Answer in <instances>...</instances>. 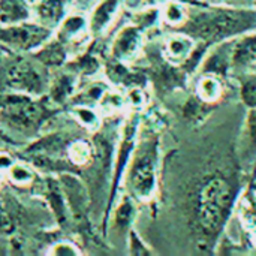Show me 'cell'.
I'll return each mask as SVG.
<instances>
[{
  "label": "cell",
  "mask_w": 256,
  "mask_h": 256,
  "mask_svg": "<svg viewBox=\"0 0 256 256\" xmlns=\"http://www.w3.org/2000/svg\"><path fill=\"white\" fill-rule=\"evenodd\" d=\"M237 192V183L224 174L208 176L198 184L194 200V220L206 240H216L228 222Z\"/></svg>",
  "instance_id": "1"
},
{
  "label": "cell",
  "mask_w": 256,
  "mask_h": 256,
  "mask_svg": "<svg viewBox=\"0 0 256 256\" xmlns=\"http://www.w3.org/2000/svg\"><path fill=\"white\" fill-rule=\"evenodd\" d=\"M188 34L200 38L206 44L222 42L232 36L246 33L256 27L255 10L244 9H204L188 16L183 24Z\"/></svg>",
  "instance_id": "2"
},
{
  "label": "cell",
  "mask_w": 256,
  "mask_h": 256,
  "mask_svg": "<svg viewBox=\"0 0 256 256\" xmlns=\"http://www.w3.org/2000/svg\"><path fill=\"white\" fill-rule=\"evenodd\" d=\"M156 141H144L134 153L128 172V186L140 201H148L156 190Z\"/></svg>",
  "instance_id": "3"
},
{
  "label": "cell",
  "mask_w": 256,
  "mask_h": 256,
  "mask_svg": "<svg viewBox=\"0 0 256 256\" xmlns=\"http://www.w3.org/2000/svg\"><path fill=\"white\" fill-rule=\"evenodd\" d=\"M50 111L30 94H9L0 99V117L18 130H38Z\"/></svg>",
  "instance_id": "4"
},
{
  "label": "cell",
  "mask_w": 256,
  "mask_h": 256,
  "mask_svg": "<svg viewBox=\"0 0 256 256\" xmlns=\"http://www.w3.org/2000/svg\"><path fill=\"white\" fill-rule=\"evenodd\" d=\"M48 34L50 28L45 26L30 24L26 21L0 27V42L20 50H33L45 42Z\"/></svg>",
  "instance_id": "5"
},
{
  "label": "cell",
  "mask_w": 256,
  "mask_h": 256,
  "mask_svg": "<svg viewBox=\"0 0 256 256\" xmlns=\"http://www.w3.org/2000/svg\"><path fill=\"white\" fill-rule=\"evenodd\" d=\"M6 86L26 94H39L44 92V76L32 63L18 58L12 62L6 72Z\"/></svg>",
  "instance_id": "6"
},
{
  "label": "cell",
  "mask_w": 256,
  "mask_h": 256,
  "mask_svg": "<svg viewBox=\"0 0 256 256\" xmlns=\"http://www.w3.org/2000/svg\"><path fill=\"white\" fill-rule=\"evenodd\" d=\"M141 45H142L141 28L136 26H128L116 38L112 45V56L117 60H130L138 54Z\"/></svg>",
  "instance_id": "7"
},
{
  "label": "cell",
  "mask_w": 256,
  "mask_h": 256,
  "mask_svg": "<svg viewBox=\"0 0 256 256\" xmlns=\"http://www.w3.org/2000/svg\"><path fill=\"white\" fill-rule=\"evenodd\" d=\"M256 64V34H246L232 44L231 68L242 70Z\"/></svg>",
  "instance_id": "8"
},
{
  "label": "cell",
  "mask_w": 256,
  "mask_h": 256,
  "mask_svg": "<svg viewBox=\"0 0 256 256\" xmlns=\"http://www.w3.org/2000/svg\"><path fill=\"white\" fill-rule=\"evenodd\" d=\"M195 50V38L190 34H174L166 39L165 51L166 57L174 63H183L188 62L190 54Z\"/></svg>",
  "instance_id": "9"
},
{
  "label": "cell",
  "mask_w": 256,
  "mask_h": 256,
  "mask_svg": "<svg viewBox=\"0 0 256 256\" xmlns=\"http://www.w3.org/2000/svg\"><path fill=\"white\" fill-rule=\"evenodd\" d=\"M232 44H225V45L216 48L210 56H207V58L202 64V72L204 74H213L218 76L225 75L231 68Z\"/></svg>",
  "instance_id": "10"
},
{
  "label": "cell",
  "mask_w": 256,
  "mask_h": 256,
  "mask_svg": "<svg viewBox=\"0 0 256 256\" xmlns=\"http://www.w3.org/2000/svg\"><path fill=\"white\" fill-rule=\"evenodd\" d=\"M30 18L26 0H0V24H18Z\"/></svg>",
  "instance_id": "11"
},
{
  "label": "cell",
  "mask_w": 256,
  "mask_h": 256,
  "mask_svg": "<svg viewBox=\"0 0 256 256\" xmlns=\"http://www.w3.org/2000/svg\"><path fill=\"white\" fill-rule=\"evenodd\" d=\"M66 0H39L36 3V14L42 21V26L54 27L64 15Z\"/></svg>",
  "instance_id": "12"
},
{
  "label": "cell",
  "mask_w": 256,
  "mask_h": 256,
  "mask_svg": "<svg viewBox=\"0 0 256 256\" xmlns=\"http://www.w3.org/2000/svg\"><path fill=\"white\" fill-rule=\"evenodd\" d=\"M122 0H102L96 9L93 10L92 20H90V28L93 33L102 32L114 18Z\"/></svg>",
  "instance_id": "13"
},
{
  "label": "cell",
  "mask_w": 256,
  "mask_h": 256,
  "mask_svg": "<svg viewBox=\"0 0 256 256\" xmlns=\"http://www.w3.org/2000/svg\"><path fill=\"white\" fill-rule=\"evenodd\" d=\"M222 96V81L218 75L206 74L196 84V98L207 104L216 102Z\"/></svg>",
  "instance_id": "14"
},
{
  "label": "cell",
  "mask_w": 256,
  "mask_h": 256,
  "mask_svg": "<svg viewBox=\"0 0 256 256\" xmlns=\"http://www.w3.org/2000/svg\"><path fill=\"white\" fill-rule=\"evenodd\" d=\"M66 153H68L70 165L84 166V165H88L92 162L93 154H94V148L87 140H75V141L68 144Z\"/></svg>",
  "instance_id": "15"
},
{
  "label": "cell",
  "mask_w": 256,
  "mask_h": 256,
  "mask_svg": "<svg viewBox=\"0 0 256 256\" xmlns=\"http://www.w3.org/2000/svg\"><path fill=\"white\" fill-rule=\"evenodd\" d=\"M34 56H36L42 63H45V64H54V66H57V64H62V63L64 62V58H66V51H64V48H63L62 44H58V42H51V44L45 45L40 51H38Z\"/></svg>",
  "instance_id": "16"
},
{
  "label": "cell",
  "mask_w": 256,
  "mask_h": 256,
  "mask_svg": "<svg viewBox=\"0 0 256 256\" xmlns=\"http://www.w3.org/2000/svg\"><path fill=\"white\" fill-rule=\"evenodd\" d=\"M164 20L170 24V26H183L188 20V10L186 8L178 3V2H168L164 6Z\"/></svg>",
  "instance_id": "17"
},
{
  "label": "cell",
  "mask_w": 256,
  "mask_h": 256,
  "mask_svg": "<svg viewBox=\"0 0 256 256\" xmlns=\"http://www.w3.org/2000/svg\"><path fill=\"white\" fill-rule=\"evenodd\" d=\"M9 180L16 186H27L34 180V172L24 164H15L9 168Z\"/></svg>",
  "instance_id": "18"
},
{
  "label": "cell",
  "mask_w": 256,
  "mask_h": 256,
  "mask_svg": "<svg viewBox=\"0 0 256 256\" xmlns=\"http://www.w3.org/2000/svg\"><path fill=\"white\" fill-rule=\"evenodd\" d=\"M134 214H135V207H134L132 201L126 196L120 202V206L117 207V210H116V214H114V224H116V226L120 228V230L128 228L129 224L134 219Z\"/></svg>",
  "instance_id": "19"
},
{
  "label": "cell",
  "mask_w": 256,
  "mask_h": 256,
  "mask_svg": "<svg viewBox=\"0 0 256 256\" xmlns=\"http://www.w3.org/2000/svg\"><path fill=\"white\" fill-rule=\"evenodd\" d=\"M240 94H242L243 102H244L249 108L256 106V74L246 75V76L242 80Z\"/></svg>",
  "instance_id": "20"
},
{
  "label": "cell",
  "mask_w": 256,
  "mask_h": 256,
  "mask_svg": "<svg viewBox=\"0 0 256 256\" xmlns=\"http://www.w3.org/2000/svg\"><path fill=\"white\" fill-rule=\"evenodd\" d=\"M72 87H74L72 78L68 76V75H63V76L57 81V84L52 87V90H51V98H52L54 100H57V102H62V100H64L66 98L70 96Z\"/></svg>",
  "instance_id": "21"
},
{
  "label": "cell",
  "mask_w": 256,
  "mask_h": 256,
  "mask_svg": "<svg viewBox=\"0 0 256 256\" xmlns=\"http://www.w3.org/2000/svg\"><path fill=\"white\" fill-rule=\"evenodd\" d=\"M246 138H248V150L254 154L256 153V106L250 108L246 120Z\"/></svg>",
  "instance_id": "22"
},
{
  "label": "cell",
  "mask_w": 256,
  "mask_h": 256,
  "mask_svg": "<svg viewBox=\"0 0 256 256\" xmlns=\"http://www.w3.org/2000/svg\"><path fill=\"white\" fill-rule=\"evenodd\" d=\"M75 114H76V117L80 118V122L84 124V126H87V128H92V126H96V123H98V116L94 114V111L93 110H88V108H78V110H75Z\"/></svg>",
  "instance_id": "23"
},
{
  "label": "cell",
  "mask_w": 256,
  "mask_h": 256,
  "mask_svg": "<svg viewBox=\"0 0 256 256\" xmlns=\"http://www.w3.org/2000/svg\"><path fill=\"white\" fill-rule=\"evenodd\" d=\"M129 250L132 255H150L148 249L142 244L141 238L136 236L135 231H130V244H129Z\"/></svg>",
  "instance_id": "24"
},
{
  "label": "cell",
  "mask_w": 256,
  "mask_h": 256,
  "mask_svg": "<svg viewBox=\"0 0 256 256\" xmlns=\"http://www.w3.org/2000/svg\"><path fill=\"white\" fill-rule=\"evenodd\" d=\"M51 250V255H66V256H75V255H81V252H78V249L68 243V242H62V243H57Z\"/></svg>",
  "instance_id": "25"
}]
</instances>
